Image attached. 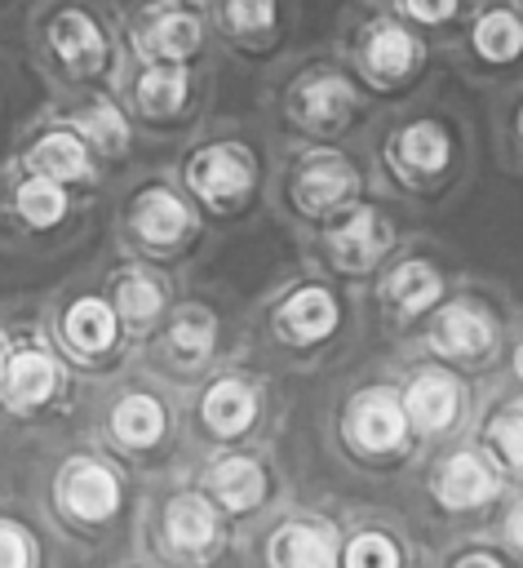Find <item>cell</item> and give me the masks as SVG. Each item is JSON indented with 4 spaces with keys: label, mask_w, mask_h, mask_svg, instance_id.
<instances>
[{
    "label": "cell",
    "mask_w": 523,
    "mask_h": 568,
    "mask_svg": "<svg viewBox=\"0 0 523 568\" xmlns=\"http://www.w3.org/2000/svg\"><path fill=\"white\" fill-rule=\"evenodd\" d=\"M27 36L35 62L66 89L102 84L120 67V31L98 0H40Z\"/></svg>",
    "instance_id": "obj_1"
},
{
    "label": "cell",
    "mask_w": 523,
    "mask_h": 568,
    "mask_svg": "<svg viewBox=\"0 0 523 568\" xmlns=\"http://www.w3.org/2000/svg\"><path fill=\"white\" fill-rule=\"evenodd\" d=\"M208 40V18L195 0H146L124 13L120 44L142 62H195Z\"/></svg>",
    "instance_id": "obj_2"
},
{
    "label": "cell",
    "mask_w": 523,
    "mask_h": 568,
    "mask_svg": "<svg viewBox=\"0 0 523 568\" xmlns=\"http://www.w3.org/2000/svg\"><path fill=\"white\" fill-rule=\"evenodd\" d=\"M115 75H120L124 111L137 120H151V124L177 120L195 98L191 62H142V58L124 53V67H115Z\"/></svg>",
    "instance_id": "obj_3"
},
{
    "label": "cell",
    "mask_w": 523,
    "mask_h": 568,
    "mask_svg": "<svg viewBox=\"0 0 523 568\" xmlns=\"http://www.w3.org/2000/svg\"><path fill=\"white\" fill-rule=\"evenodd\" d=\"M186 186H191L204 204L230 209V204H239V200L248 195V186H253V160H248V151L235 146V142H208V146L191 151V160H186Z\"/></svg>",
    "instance_id": "obj_4"
},
{
    "label": "cell",
    "mask_w": 523,
    "mask_h": 568,
    "mask_svg": "<svg viewBox=\"0 0 523 568\" xmlns=\"http://www.w3.org/2000/svg\"><path fill=\"white\" fill-rule=\"evenodd\" d=\"M84 142H89V151L93 155H102V160H115V155H124L129 151V142H133V124H129V111L106 93V89H84L80 98H71L66 102V115H62Z\"/></svg>",
    "instance_id": "obj_5"
},
{
    "label": "cell",
    "mask_w": 523,
    "mask_h": 568,
    "mask_svg": "<svg viewBox=\"0 0 523 568\" xmlns=\"http://www.w3.org/2000/svg\"><path fill=\"white\" fill-rule=\"evenodd\" d=\"M22 169H27V173H40V178H53V182H62V186H71V182H84V178L93 173V151H89V142L62 120V124L40 129V133L27 142V151H22Z\"/></svg>",
    "instance_id": "obj_6"
},
{
    "label": "cell",
    "mask_w": 523,
    "mask_h": 568,
    "mask_svg": "<svg viewBox=\"0 0 523 568\" xmlns=\"http://www.w3.org/2000/svg\"><path fill=\"white\" fill-rule=\"evenodd\" d=\"M186 226H191V213L168 186H146L133 200V231L146 244H177L186 235Z\"/></svg>",
    "instance_id": "obj_7"
},
{
    "label": "cell",
    "mask_w": 523,
    "mask_h": 568,
    "mask_svg": "<svg viewBox=\"0 0 523 568\" xmlns=\"http://www.w3.org/2000/svg\"><path fill=\"white\" fill-rule=\"evenodd\" d=\"M350 186H355V173H350L346 160H337V155H310L301 164L297 182H293V195H297L301 209L319 213V209H332L337 200H346Z\"/></svg>",
    "instance_id": "obj_8"
},
{
    "label": "cell",
    "mask_w": 523,
    "mask_h": 568,
    "mask_svg": "<svg viewBox=\"0 0 523 568\" xmlns=\"http://www.w3.org/2000/svg\"><path fill=\"white\" fill-rule=\"evenodd\" d=\"M350 111V89L337 75H315L293 89V115L306 129H337Z\"/></svg>",
    "instance_id": "obj_9"
},
{
    "label": "cell",
    "mask_w": 523,
    "mask_h": 568,
    "mask_svg": "<svg viewBox=\"0 0 523 568\" xmlns=\"http://www.w3.org/2000/svg\"><path fill=\"white\" fill-rule=\"evenodd\" d=\"M381 248H386V226H381L377 213H368V209H355L350 222H341V226L332 231V257H337L341 266H350V271L372 266V262L381 257Z\"/></svg>",
    "instance_id": "obj_10"
},
{
    "label": "cell",
    "mask_w": 523,
    "mask_h": 568,
    "mask_svg": "<svg viewBox=\"0 0 523 568\" xmlns=\"http://www.w3.org/2000/svg\"><path fill=\"white\" fill-rule=\"evenodd\" d=\"M332 555H337L332 537L324 528H310V524H288L270 541L275 568H332Z\"/></svg>",
    "instance_id": "obj_11"
},
{
    "label": "cell",
    "mask_w": 523,
    "mask_h": 568,
    "mask_svg": "<svg viewBox=\"0 0 523 568\" xmlns=\"http://www.w3.org/2000/svg\"><path fill=\"white\" fill-rule=\"evenodd\" d=\"M62 497H66V506L75 510V515H84V519H102V515H111L115 510V479L102 470V466H71L66 475H62Z\"/></svg>",
    "instance_id": "obj_12"
},
{
    "label": "cell",
    "mask_w": 523,
    "mask_h": 568,
    "mask_svg": "<svg viewBox=\"0 0 523 568\" xmlns=\"http://www.w3.org/2000/svg\"><path fill=\"white\" fill-rule=\"evenodd\" d=\"M434 346H439L443 355L474 359V355H483V351L492 346V328H488L483 315H474V311H465V306H452V311H443L439 324H434Z\"/></svg>",
    "instance_id": "obj_13"
},
{
    "label": "cell",
    "mask_w": 523,
    "mask_h": 568,
    "mask_svg": "<svg viewBox=\"0 0 523 568\" xmlns=\"http://www.w3.org/2000/svg\"><path fill=\"white\" fill-rule=\"evenodd\" d=\"M13 204H18V213H22L31 226H58L62 213H66V186L53 182V178L27 173V178L13 186Z\"/></svg>",
    "instance_id": "obj_14"
},
{
    "label": "cell",
    "mask_w": 523,
    "mask_h": 568,
    "mask_svg": "<svg viewBox=\"0 0 523 568\" xmlns=\"http://www.w3.org/2000/svg\"><path fill=\"white\" fill-rule=\"evenodd\" d=\"M408 413H412V422H417L421 430L448 426L452 413H457V386H452L448 377H439V373L417 377L412 390H408Z\"/></svg>",
    "instance_id": "obj_15"
},
{
    "label": "cell",
    "mask_w": 523,
    "mask_h": 568,
    "mask_svg": "<svg viewBox=\"0 0 523 568\" xmlns=\"http://www.w3.org/2000/svg\"><path fill=\"white\" fill-rule=\"evenodd\" d=\"M492 488H496L492 470H488L479 457H470V453L452 457L448 470L439 475V493H443L448 506H474V501H488Z\"/></svg>",
    "instance_id": "obj_16"
},
{
    "label": "cell",
    "mask_w": 523,
    "mask_h": 568,
    "mask_svg": "<svg viewBox=\"0 0 523 568\" xmlns=\"http://www.w3.org/2000/svg\"><path fill=\"white\" fill-rule=\"evenodd\" d=\"M355 439L363 448H394L403 439V413L394 408V399L386 395H368L359 408H355Z\"/></svg>",
    "instance_id": "obj_17"
},
{
    "label": "cell",
    "mask_w": 523,
    "mask_h": 568,
    "mask_svg": "<svg viewBox=\"0 0 523 568\" xmlns=\"http://www.w3.org/2000/svg\"><path fill=\"white\" fill-rule=\"evenodd\" d=\"M279 4L275 0H217V31L230 40H257L275 27Z\"/></svg>",
    "instance_id": "obj_18"
},
{
    "label": "cell",
    "mask_w": 523,
    "mask_h": 568,
    "mask_svg": "<svg viewBox=\"0 0 523 568\" xmlns=\"http://www.w3.org/2000/svg\"><path fill=\"white\" fill-rule=\"evenodd\" d=\"M284 324H288L293 337L315 342V337H324V333L337 324V306H332V297H328L324 288H301V293L284 306Z\"/></svg>",
    "instance_id": "obj_19"
},
{
    "label": "cell",
    "mask_w": 523,
    "mask_h": 568,
    "mask_svg": "<svg viewBox=\"0 0 523 568\" xmlns=\"http://www.w3.org/2000/svg\"><path fill=\"white\" fill-rule=\"evenodd\" d=\"M204 422H208L213 430H222V435L244 430V426L253 422V395H248V386H239V382H217V386L208 390V399H204Z\"/></svg>",
    "instance_id": "obj_20"
},
{
    "label": "cell",
    "mask_w": 523,
    "mask_h": 568,
    "mask_svg": "<svg viewBox=\"0 0 523 568\" xmlns=\"http://www.w3.org/2000/svg\"><path fill=\"white\" fill-rule=\"evenodd\" d=\"M262 470L248 462V457H226L217 470H213V493L230 506V510H248V506H257V497H262Z\"/></svg>",
    "instance_id": "obj_21"
},
{
    "label": "cell",
    "mask_w": 523,
    "mask_h": 568,
    "mask_svg": "<svg viewBox=\"0 0 523 568\" xmlns=\"http://www.w3.org/2000/svg\"><path fill=\"white\" fill-rule=\"evenodd\" d=\"M53 390V364L40 351H27L9 364V404L13 408H31Z\"/></svg>",
    "instance_id": "obj_22"
},
{
    "label": "cell",
    "mask_w": 523,
    "mask_h": 568,
    "mask_svg": "<svg viewBox=\"0 0 523 568\" xmlns=\"http://www.w3.org/2000/svg\"><path fill=\"white\" fill-rule=\"evenodd\" d=\"M66 337H71V346H80V351H102V346H111V337H115V315H111L98 297H84V302H75L71 315H66Z\"/></svg>",
    "instance_id": "obj_23"
},
{
    "label": "cell",
    "mask_w": 523,
    "mask_h": 568,
    "mask_svg": "<svg viewBox=\"0 0 523 568\" xmlns=\"http://www.w3.org/2000/svg\"><path fill=\"white\" fill-rule=\"evenodd\" d=\"M412 62H417V44H412L399 27L372 31V40H368V71H372V75L390 80V75H403Z\"/></svg>",
    "instance_id": "obj_24"
},
{
    "label": "cell",
    "mask_w": 523,
    "mask_h": 568,
    "mask_svg": "<svg viewBox=\"0 0 523 568\" xmlns=\"http://www.w3.org/2000/svg\"><path fill=\"white\" fill-rule=\"evenodd\" d=\"M111 422H115V435H120L124 444H155L160 430H164V413H160V404L146 399V395H129V399L115 408Z\"/></svg>",
    "instance_id": "obj_25"
},
{
    "label": "cell",
    "mask_w": 523,
    "mask_h": 568,
    "mask_svg": "<svg viewBox=\"0 0 523 568\" xmlns=\"http://www.w3.org/2000/svg\"><path fill=\"white\" fill-rule=\"evenodd\" d=\"M168 532H173V541L186 546V550L208 546V541H213V515H208V506H204L199 497H177V501L168 506Z\"/></svg>",
    "instance_id": "obj_26"
},
{
    "label": "cell",
    "mask_w": 523,
    "mask_h": 568,
    "mask_svg": "<svg viewBox=\"0 0 523 568\" xmlns=\"http://www.w3.org/2000/svg\"><path fill=\"white\" fill-rule=\"evenodd\" d=\"M390 297H394L403 311H425V306L439 297V275H434L430 266H421V262H408V266L394 271Z\"/></svg>",
    "instance_id": "obj_27"
},
{
    "label": "cell",
    "mask_w": 523,
    "mask_h": 568,
    "mask_svg": "<svg viewBox=\"0 0 523 568\" xmlns=\"http://www.w3.org/2000/svg\"><path fill=\"white\" fill-rule=\"evenodd\" d=\"M474 44L483 58H514L519 44H523V27L510 18V13H488L479 27H474Z\"/></svg>",
    "instance_id": "obj_28"
},
{
    "label": "cell",
    "mask_w": 523,
    "mask_h": 568,
    "mask_svg": "<svg viewBox=\"0 0 523 568\" xmlns=\"http://www.w3.org/2000/svg\"><path fill=\"white\" fill-rule=\"evenodd\" d=\"M399 155L412 164V169H439L443 160H448V142H443V133L434 129V124H412L403 138H399Z\"/></svg>",
    "instance_id": "obj_29"
},
{
    "label": "cell",
    "mask_w": 523,
    "mask_h": 568,
    "mask_svg": "<svg viewBox=\"0 0 523 568\" xmlns=\"http://www.w3.org/2000/svg\"><path fill=\"white\" fill-rule=\"evenodd\" d=\"M208 342H213V320H208L204 311H186V315L177 320V328H173L177 355H182V359H199V355L208 351Z\"/></svg>",
    "instance_id": "obj_30"
},
{
    "label": "cell",
    "mask_w": 523,
    "mask_h": 568,
    "mask_svg": "<svg viewBox=\"0 0 523 568\" xmlns=\"http://www.w3.org/2000/svg\"><path fill=\"white\" fill-rule=\"evenodd\" d=\"M120 306H124L129 320L142 324V320H151L160 311V288L146 275H129V280H120Z\"/></svg>",
    "instance_id": "obj_31"
},
{
    "label": "cell",
    "mask_w": 523,
    "mask_h": 568,
    "mask_svg": "<svg viewBox=\"0 0 523 568\" xmlns=\"http://www.w3.org/2000/svg\"><path fill=\"white\" fill-rule=\"evenodd\" d=\"M346 568H399V555L386 537H359L346 550Z\"/></svg>",
    "instance_id": "obj_32"
},
{
    "label": "cell",
    "mask_w": 523,
    "mask_h": 568,
    "mask_svg": "<svg viewBox=\"0 0 523 568\" xmlns=\"http://www.w3.org/2000/svg\"><path fill=\"white\" fill-rule=\"evenodd\" d=\"M496 444H501V453L523 470V408H510V413L496 417Z\"/></svg>",
    "instance_id": "obj_33"
},
{
    "label": "cell",
    "mask_w": 523,
    "mask_h": 568,
    "mask_svg": "<svg viewBox=\"0 0 523 568\" xmlns=\"http://www.w3.org/2000/svg\"><path fill=\"white\" fill-rule=\"evenodd\" d=\"M0 568H27V541L9 524H0Z\"/></svg>",
    "instance_id": "obj_34"
},
{
    "label": "cell",
    "mask_w": 523,
    "mask_h": 568,
    "mask_svg": "<svg viewBox=\"0 0 523 568\" xmlns=\"http://www.w3.org/2000/svg\"><path fill=\"white\" fill-rule=\"evenodd\" d=\"M452 4H457V0H408V9H412L417 18H425V22L448 18V13H452Z\"/></svg>",
    "instance_id": "obj_35"
},
{
    "label": "cell",
    "mask_w": 523,
    "mask_h": 568,
    "mask_svg": "<svg viewBox=\"0 0 523 568\" xmlns=\"http://www.w3.org/2000/svg\"><path fill=\"white\" fill-rule=\"evenodd\" d=\"M510 537H514V546H523V506L510 515Z\"/></svg>",
    "instance_id": "obj_36"
},
{
    "label": "cell",
    "mask_w": 523,
    "mask_h": 568,
    "mask_svg": "<svg viewBox=\"0 0 523 568\" xmlns=\"http://www.w3.org/2000/svg\"><path fill=\"white\" fill-rule=\"evenodd\" d=\"M457 568H501L496 559H488V555H470V559H461Z\"/></svg>",
    "instance_id": "obj_37"
},
{
    "label": "cell",
    "mask_w": 523,
    "mask_h": 568,
    "mask_svg": "<svg viewBox=\"0 0 523 568\" xmlns=\"http://www.w3.org/2000/svg\"><path fill=\"white\" fill-rule=\"evenodd\" d=\"M519 373H523V351H519Z\"/></svg>",
    "instance_id": "obj_38"
},
{
    "label": "cell",
    "mask_w": 523,
    "mask_h": 568,
    "mask_svg": "<svg viewBox=\"0 0 523 568\" xmlns=\"http://www.w3.org/2000/svg\"><path fill=\"white\" fill-rule=\"evenodd\" d=\"M195 4H204V0H195Z\"/></svg>",
    "instance_id": "obj_39"
},
{
    "label": "cell",
    "mask_w": 523,
    "mask_h": 568,
    "mask_svg": "<svg viewBox=\"0 0 523 568\" xmlns=\"http://www.w3.org/2000/svg\"><path fill=\"white\" fill-rule=\"evenodd\" d=\"M0 4H4V0H0Z\"/></svg>",
    "instance_id": "obj_40"
}]
</instances>
